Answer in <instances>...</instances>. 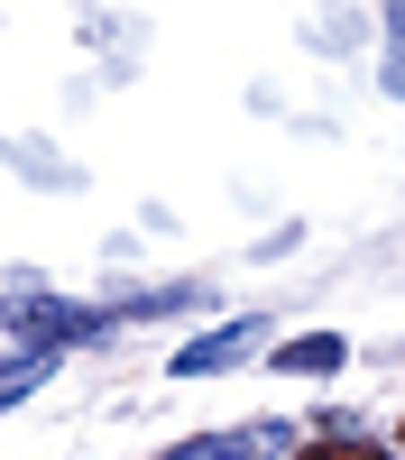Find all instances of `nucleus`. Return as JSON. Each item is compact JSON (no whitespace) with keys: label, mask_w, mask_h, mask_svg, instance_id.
I'll return each instance as SVG.
<instances>
[{"label":"nucleus","mask_w":405,"mask_h":460,"mask_svg":"<svg viewBox=\"0 0 405 460\" xmlns=\"http://www.w3.org/2000/svg\"><path fill=\"white\" fill-rule=\"evenodd\" d=\"M110 314H84V304H65V295H0V332L28 341L37 359H65V341H92Z\"/></svg>","instance_id":"f257e3e1"},{"label":"nucleus","mask_w":405,"mask_h":460,"mask_svg":"<svg viewBox=\"0 0 405 460\" xmlns=\"http://www.w3.org/2000/svg\"><path fill=\"white\" fill-rule=\"evenodd\" d=\"M258 341H268V323H258V314H240V323L203 332V341H184L166 368H175V377H221V368H240V350H258Z\"/></svg>","instance_id":"f03ea898"},{"label":"nucleus","mask_w":405,"mask_h":460,"mask_svg":"<svg viewBox=\"0 0 405 460\" xmlns=\"http://www.w3.org/2000/svg\"><path fill=\"white\" fill-rule=\"evenodd\" d=\"M341 359H350V350H341V332H304V341H286L268 368H286V377H331Z\"/></svg>","instance_id":"7ed1b4c3"},{"label":"nucleus","mask_w":405,"mask_h":460,"mask_svg":"<svg viewBox=\"0 0 405 460\" xmlns=\"http://www.w3.org/2000/svg\"><path fill=\"white\" fill-rule=\"evenodd\" d=\"M47 368H56V359H37V350H19L10 368H0V405H19L28 387H47Z\"/></svg>","instance_id":"20e7f679"},{"label":"nucleus","mask_w":405,"mask_h":460,"mask_svg":"<svg viewBox=\"0 0 405 460\" xmlns=\"http://www.w3.org/2000/svg\"><path fill=\"white\" fill-rule=\"evenodd\" d=\"M166 460H249V433H203V442H184Z\"/></svg>","instance_id":"39448f33"},{"label":"nucleus","mask_w":405,"mask_h":460,"mask_svg":"<svg viewBox=\"0 0 405 460\" xmlns=\"http://www.w3.org/2000/svg\"><path fill=\"white\" fill-rule=\"evenodd\" d=\"M304 460H396V451H378V442H359V433H331V442H313Z\"/></svg>","instance_id":"423d86ee"},{"label":"nucleus","mask_w":405,"mask_h":460,"mask_svg":"<svg viewBox=\"0 0 405 460\" xmlns=\"http://www.w3.org/2000/svg\"><path fill=\"white\" fill-rule=\"evenodd\" d=\"M387 47H396V56H387V93H396V102H405V10H396V19H387Z\"/></svg>","instance_id":"0eeeda50"}]
</instances>
